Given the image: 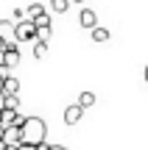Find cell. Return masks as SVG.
Segmentation results:
<instances>
[{"label":"cell","mask_w":148,"mask_h":150,"mask_svg":"<svg viewBox=\"0 0 148 150\" xmlns=\"http://www.w3.org/2000/svg\"><path fill=\"white\" fill-rule=\"evenodd\" d=\"M143 75H145V81H148V64H145V70H143Z\"/></svg>","instance_id":"obj_20"},{"label":"cell","mask_w":148,"mask_h":150,"mask_svg":"<svg viewBox=\"0 0 148 150\" xmlns=\"http://www.w3.org/2000/svg\"><path fill=\"white\" fill-rule=\"evenodd\" d=\"M95 100H98V97H95L92 92H81V95H78V106H81V108H89V106H95Z\"/></svg>","instance_id":"obj_8"},{"label":"cell","mask_w":148,"mask_h":150,"mask_svg":"<svg viewBox=\"0 0 148 150\" xmlns=\"http://www.w3.org/2000/svg\"><path fill=\"white\" fill-rule=\"evenodd\" d=\"M3 108H20V97L17 95H6V106Z\"/></svg>","instance_id":"obj_14"},{"label":"cell","mask_w":148,"mask_h":150,"mask_svg":"<svg viewBox=\"0 0 148 150\" xmlns=\"http://www.w3.org/2000/svg\"><path fill=\"white\" fill-rule=\"evenodd\" d=\"M78 25H81V28H89V31H92V28L98 25V14H95L92 8H81V14H78Z\"/></svg>","instance_id":"obj_5"},{"label":"cell","mask_w":148,"mask_h":150,"mask_svg":"<svg viewBox=\"0 0 148 150\" xmlns=\"http://www.w3.org/2000/svg\"><path fill=\"white\" fill-rule=\"evenodd\" d=\"M84 117V108L78 106V103H73V106H67L64 108V122L67 125H78V120Z\"/></svg>","instance_id":"obj_6"},{"label":"cell","mask_w":148,"mask_h":150,"mask_svg":"<svg viewBox=\"0 0 148 150\" xmlns=\"http://www.w3.org/2000/svg\"><path fill=\"white\" fill-rule=\"evenodd\" d=\"M45 136H48V125H45V120L25 117V122H22V142H28V145H39V142H45Z\"/></svg>","instance_id":"obj_1"},{"label":"cell","mask_w":148,"mask_h":150,"mask_svg":"<svg viewBox=\"0 0 148 150\" xmlns=\"http://www.w3.org/2000/svg\"><path fill=\"white\" fill-rule=\"evenodd\" d=\"M67 8H70V0H50V11L56 14H64Z\"/></svg>","instance_id":"obj_11"},{"label":"cell","mask_w":148,"mask_h":150,"mask_svg":"<svg viewBox=\"0 0 148 150\" xmlns=\"http://www.w3.org/2000/svg\"><path fill=\"white\" fill-rule=\"evenodd\" d=\"M17 150H36V145H28V142H22V145L17 147Z\"/></svg>","instance_id":"obj_16"},{"label":"cell","mask_w":148,"mask_h":150,"mask_svg":"<svg viewBox=\"0 0 148 150\" xmlns=\"http://www.w3.org/2000/svg\"><path fill=\"white\" fill-rule=\"evenodd\" d=\"M0 150H9V145H6V142H0Z\"/></svg>","instance_id":"obj_19"},{"label":"cell","mask_w":148,"mask_h":150,"mask_svg":"<svg viewBox=\"0 0 148 150\" xmlns=\"http://www.w3.org/2000/svg\"><path fill=\"white\" fill-rule=\"evenodd\" d=\"M36 31L39 28L34 25V20L17 22V42H36Z\"/></svg>","instance_id":"obj_2"},{"label":"cell","mask_w":148,"mask_h":150,"mask_svg":"<svg viewBox=\"0 0 148 150\" xmlns=\"http://www.w3.org/2000/svg\"><path fill=\"white\" fill-rule=\"evenodd\" d=\"M34 25H36V28H50V14H48V11L39 14L36 20H34Z\"/></svg>","instance_id":"obj_13"},{"label":"cell","mask_w":148,"mask_h":150,"mask_svg":"<svg viewBox=\"0 0 148 150\" xmlns=\"http://www.w3.org/2000/svg\"><path fill=\"white\" fill-rule=\"evenodd\" d=\"M3 92H6V95H17V92H20V81H17L14 75H9L6 83H3Z\"/></svg>","instance_id":"obj_7"},{"label":"cell","mask_w":148,"mask_h":150,"mask_svg":"<svg viewBox=\"0 0 148 150\" xmlns=\"http://www.w3.org/2000/svg\"><path fill=\"white\" fill-rule=\"evenodd\" d=\"M36 39H39V42H48V39H50V28H39V31H36Z\"/></svg>","instance_id":"obj_15"},{"label":"cell","mask_w":148,"mask_h":150,"mask_svg":"<svg viewBox=\"0 0 148 150\" xmlns=\"http://www.w3.org/2000/svg\"><path fill=\"white\" fill-rule=\"evenodd\" d=\"M92 42H109V31H106V28H101V25H95L92 28Z\"/></svg>","instance_id":"obj_9"},{"label":"cell","mask_w":148,"mask_h":150,"mask_svg":"<svg viewBox=\"0 0 148 150\" xmlns=\"http://www.w3.org/2000/svg\"><path fill=\"white\" fill-rule=\"evenodd\" d=\"M3 131H6V128H3V125H0V142H3Z\"/></svg>","instance_id":"obj_21"},{"label":"cell","mask_w":148,"mask_h":150,"mask_svg":"<svg viewBox=\"0 0 148 150\" xmlns=\"http://www.w3.org/2000/svg\"><path fill=\"white\" fill-rule=\"evenodd\" d=\"M76 3H81V0H76Z\"/></svg>","instance_id":"obj_22"},{"label":"cell","mask_w":148,"mask_h":150,"mask_svg":"<svg viewBox=\"0 0 148 150\" xmlns=\"http://www.w3.org/2000/svg\"><path fill=\"white\" fill-rule=\"evenodd\" d=\"M3 106H6V92L0 89V108H3Z\"/></svg>","instance_id":"obj_17"},{"label":"cell","mask_w":148,"mask_h":150,"mask_svg":"<svg viewBox=\"0 0 148 150\" xmlns=\"http://www.w3.org/2000/svg\"><path fill=\"white\" fill-rule=\"evenodd\" d=\"M50 150H67V147H61V145H53V147H50Z\"/></svg>","instance_id":"obj_18"},{"label":"cell","mask_w":148,"mask_h":150,"mask_svg":"<svg viewBox=\"0 0 148 150\" xmlns=\"http://www.w3.org/2000/svg\"><path fill=\"white\" fill-rule=\"evenodd\" d=\"M3 142H6L9 147H20V145H22V128H20V125L6 128V131H3Z\"/></svg>","instance_id":"obj_3"},{"label":"cell","mask_w":148,"mask_h":150,"mask_svg":"<svg viewBox=\"0 0 148 150\" xmlns=\"http://www.w3.org/2000/svg\"><path fill=\"white\" fill-rule=\"evenodd\" d=\"M0 39L3 42H17V22L0 20Z\"/></svg>","instance_id":"obj_4"},{"label":"cell","mask_w":148,"mask_h":150,"mask_svg":"<svg viewBox=\"0 0 148 150\" xmlns=\"http://www.w3.org/2000/svg\"><path fill=\"white\" fill-rule=\"evenodd\" d=\"M34 45V59H45V53H48V42H31Z\"/></svg>","instance_id":"obj_12"},{"label":"cell","mask_w":148,"mask_h":150,"mask_svg":"<svg viewBox=\"0 0 148 150\" xmlns=\"http://www.w3.org/2000/svg\"><path fill=\"white\" fill-rule=\"evenodd\" d=\"M25 14H28V20H36L39 14H45V6H42V3H31V6L25 8Z\"/></svg>","instance_id":"obj_10"}]
</instances>
